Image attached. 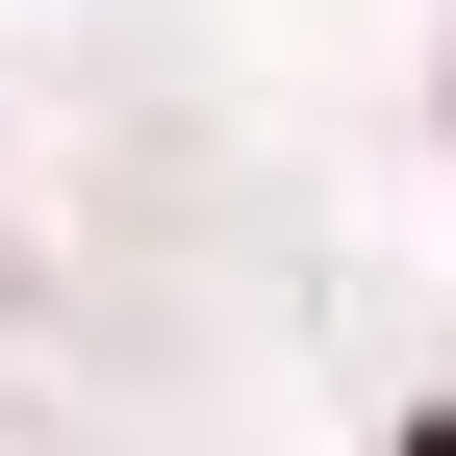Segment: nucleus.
Returning a JSON list of instances; mask_svg holds the SVG:
<instances>
[{"instance_id": "nucleus-1", "label": "nucleus", "mask_w": 456, "mask_h": 456, "mask_svg": "<svg viewBox=\"0 0 456 456\" xmlns=\"http://www.w3.org/2000/svg\"><path fill=\"white\" fill-rule=\"evenodd\" d=\"M406 456H456V406H431V431H406Z\"/></svg>"}]
</instances>
